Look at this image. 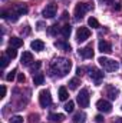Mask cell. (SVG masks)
I'll return each mask as SVG.
<instances>
[{"instance_id": "e0dca14e", "label": "cell", "mask_w": 122, "mask_h": 123, "mask_svg": "<svg viewBox=\"0 0 122 123\" xmlns=\"http://www.w3.org/2000/svg\"><path fill=\"white\" fill-rule=\"evenodd\" d=\"M10 46L14 47V49L22 47V46H23V40L19 39V37H12V39H10Z\"/></svg>"}, {"instance_id": "5b68a950", "label": "cell", "mask_w": 122, "mask_h": 123, "mask_svg": "<svg viewBox=\"0 0 122 123\" xmlns=\"http://www.w3.org/2000/svg\"><path fill=\"white\" fill-rule=\"evenodd\" d=\"M39 102H40V106L42 107H47L52 105V96L47 90H42L39 93Z\"/></svg>"}, {"instance_id": "7402d4cb", "label": "cell", "mask_w": 122, "mask_h": 123, "mask_svg": "<svg viewBox=\"0 0 122 123\" xmlns=\"http://www.w3.org/2000/svg\"><path fill=\"white\" fill-rule=\"evenodd\" d=\"M88 25H89V27H92V29H98L99 27V22L95 17H89L88 19Z\"/></svg>"}, {"instance_id": "ac0fdd59", "label": "cell", "mask_w": 122, "mask_h": 123, "mask_svg": "<svg viewBox=\"0 0 122 123\" xmlns=\"http://www.w3.org/2000/svg\"><path fill=\"white\" fill-rule=\"evenodd\" d=\"M85 119H86V115H85L83 112H79V113H76V115L73 116V122L75 123H83Z\"/></svg>"}, {"instance_id": "f1b7e54d", "label": "cell", "mask_w": 122, "mask_h": 123, "mask_svg": "<svg viewBox=\"0 0 122 123\" xmlns=\"http://www.w3.org/2000/svg\"><path fill=\"white\" fill-rule=\"evenodd\" d=\"M10 123H23V117L22 116H13L10 119Z\"/></svg>"}, {"instance_id": "4fadbf2b", "label": "cell", "mask_w": 122, "mask_h": 123, "mask_svg": "<svg viewBox=\"0 0 122 123\" xmlns=\"http://www.w3.org/2000/svg\"><path fill=\"white\" fill-rule=\"evenodd\" d=\"M30 47H32V50H34V52H42L45 49V43L42 40H33L30 43Z\"/></svg>"}, {"instance_id": "3957f363", "label": "cell", "mask_w": 122, "mask_h": 123, "mask_svg": "<svg viewBox=\"0 0 122 123\" xmlns=\"http://www.w3.org/2000/svg\"><path fill=\"white\" fill-rule=\"evenodd\" d=\"M91 9H93L92 4H88V3H78L76 7H75V17H76L78 20L82 19V17L85 16V13H86L88 10H91Z\"/></svg>"}, {"instance_id": "d6a6232c", "label": "cell", "mask_w": 122, "mask_h": 123, "mask_svg": "<svg viewBox=\"0 0 122 123\" xmlns=\"http://www.w3.org/2000/svg\"><path fill=\"white\" fill-rule=\"evenodd\" d=\"M4 96H6V87H4V86H1V93H0V97L3 99Z\"/></svg>"}, {"instance_id": "7c38bea8", "label": "cell", "mask_w": 122, "mask_h": 123, "mask_svg": "<svg viewBox=\"0 0 122 123\" xmlns=\"http://www.w3.org/2000/svg\"><path fill=\"white\" fill-rule=\"evenodd\" d=\"M118 94H119V90L115 89L114 86H108V87H106V96H108L111 100H115V99L118 97Z\"/></svg>"}, {"instance_id": "4dcf8cb0", "label": "cell", "mask_w": 122, "mask_h": 123, "mask_svg": "<svg viewBox=\"0 0 122 123\" xmlns=\"http://www.w3.org/2000/svg\"><path fill=\"white\" fill-rule=\"evenodd\" d=\"M95 122H96V123H102V122H103V116H102V115L95 116Z\"/></svg>"}, {"instance_id": "ffe728a7", "label": "cell", "mask_w": 122, "mask_h": 123, "mask_svg": "<svg viewBox=\"0 0 122 123\" xmlns=\"http://www.w3.org/2000/svg\"><path fill=\"white\" fill-rule=\"evenodd\" d=\"M70 31H72V29H70L69 25H65V26L61 29V33H62L63 37H69V36H70Z\"/></svg>"}, {"instance_id": "9c48e42d", "label": "cell", "mask_w": 122, "mask_h": 123, "mask_svg": "<svg viewBox=\"0 0 122 123\" xmlns=\"http://www.w3.org/2000/svg\"><path fill=\"white\" fill-rule=\"evenodd\" d=\"M98 50H99L101 53H105V55H109V53L112 52V46H111V43H109V42H105V40H101V42H99V44H98Z\"/></svg>"}, {"instance_id": "e575fe53", "label": "cell", "mask_w": 122, "mask_h": 123, "mask_svg": "<svg viewBox=\"0 0 122 123\" xmlns=\"http://www.w3.org/2000/svg\"><path fill=\"white\" fill-rule=\"evenodd\" d=\"M37 29H39V30H42V29H43V23H42V22H39V23H37Z\"/></svg>"}, {"instance_id": "d6986e66", "label": "cell", "mask_w": 122, "mask_h": 123, "mask_svg": "<svg viewBox=\"0 0 122 123\" xmlns=\"http://www.w3.org/2000/svg\"><path fill=\"white\" fill-rule=\"evenodd\" d=\"M68 97H69V93L66 90V87H59V99L61 100H68Z\"/></svg>"}, {"instance_id": "5bb4252c", "label": "cell", "mask_w": 122, "mask_h": 123, "mask_svg": "<svg viewBox=\"0 0 122 123\" xmlns=\"http://www.w3.org/2000/svg\"><path fill=\"white\" fill-rule=\"evenodd\" d=\"M32 62H33V55L30 52H23V55H22V64L29 66Z\"/></svg>"}, {"instance_id": "6da1fadb", "label": "cell", "mask_w": 122, "mask_h": 123, "mask_svg": "<svg viewBox=\"0 0 122 123\" xmlns=\"http://www.w3.org/2000/svg\"><path fill=\"white\" fill-rule=\"evenodd\" d=\"M70 67H72L70 60H68V59H65V57H58V59H55V60L52 62V64H50V69H52L53 74L61 76V77L66 76V74L69 73Z\"/></svg>"}, {"instance_id": "2e32d148", "label": "cell", "mask_w": 122, "mask_h": 123, "mask_svg": "<svg viewBox=\"0 0 122 123\" xmlns=\"http://www.w3.org/2000/svg\"><path fill=\"white\" fill-rule=\"evenodd\" d=\"M49 119L52 120V122H56V123H61L65 120V116L61 115V113H50L49 115Z\"/></svg>"}, {"instance_id": "277c9868", "label": "cell", "mask_w": 122, "mask_h": 123, "mask_svg": "<svg viewBox=\"0 0 122 123\" xmlns=\"http://www.w3.org/2000/svg\"><path fill=\"white\" fill-rule=\"evenodd\" d=\"M76 102L79 103L81 107H88L89 106V92L88 89H82L79 94L76 96Z\"/></svg>"}, {"instance_id": "cb8c5ba5", "label": "cell", "mask_w": 122, "mask_h": 123, "mask_svg": "<svg viewBox=\"0 0 122 123\" xmlns=\"http://www.w3.org/2000/svg\"><path fill=\"white\" fill-rule=\"evenodd\" d=\"M73 107H75V102H73V100H69V102L65 105V110H66L68 113L73 112Z\"/></svg>"}, {"instance_id": "836d02e7", "label": "cell", "mask_w": 122, "mask_h": 123, "mask_svg": "<svg viewBox=\"0 0 122 123\" xmlns=\"http://www.w3.org/2000/svg\"><path fill=\"white\" fill-rule=\"evenodd\" d=\"M83 67H78V70H76V73H78V76H81V74H83Z\"/></svg>"}, {"instance_id": "d590c367", "label": "cell", "mask_w": 122, "mask_h": 123, "mask_svg": "<svg viewBox=\"0 0 122 123\" xmlns=\"http://www.w3.org/2000/svg\"><path fill=\"white\" fill-rule=\"evenodd\" d=\"M115 123H122V117H116V120H115Z\"/></svg>"}, {"instance_id": "8fae6325", "label": "cell", "mask_w": 122, "mask_h": 123, "mask_svg": "<svg viewBox=\"0 0 122 123\" xmlns=\"http://www.w3.org/2000/svg\"><path fill=\"white\" fill-rule=\"evenodd\" d=\"M79 55H81L83 59H91V57H93V49H92V44L86 46V47H83V49H81V50H79Z\"/></svg>"}, {"instance_id": "8992f818", "label": "cell", "mask_w": 122, "mask_h": 123, "mask_svg": "<svg viewBox=\"0 0 122 123\" xmlns=\"http://www.w3.org/2000/svg\"><path fill=\"white\" fill-rule=\"evenodd\" d=\"M91 37V30L88 27H79L76 31V40L81 43V42H85Z\"/></svg>"}, {"instance_id": "9a60e30c", "label": "cell", "mask_w": 122, "mask_h": 123, "mask_svg": "<svg viewBox=\"0 0 122 123\" xmlns=\"http://www.w3.org/2000/svg\"><path fill=\"white\" fill-rule=\"evenodd\" d=\"M43 82H45V76H43L42 73H36V74H33V83H34L36 86L43 85Z\"/></svg>"}, {"instance_id": "83f0119b", "label": "cell", "mask_w": 122, "mask_h": 123, "mask_svg": "<svg viewBox=\"0 0 122 123\" xmlns=\"http://www.w3.org/2000/svg\"><path fill=\"white\" fill-rule=\"evenodd\" d=\"M9 59H10L9 56H1L0 62H1V67H3V69H4V67H6V66L9 64Z\"/></svg>"}, {"instance_id": "f546056e", "label": "cell", "mask_w": 122, "mask_h": 123, "mask_svg": "<svg viewBox=\"0 0 122 123\" xmlns=\"http://www.w3.org/2000/svg\"><path fill=\"white\" fill-rule=\"evenodd\" d=\"M56 31H58V26H50V29H49V34H56Z\"/></svg>"}, {"instance_id": "ba28073f", "label": "cell", "mask_w": 122, "mask_h": 123, "mask_svg": "<svg viewBox=\"0 0 122 123\" xmlns=\"http://www.w3.org/2000/svg\"><path fill=\"white\" fill-rule=\"evenodd\" d=\"M56 4L55 3H49V4H46V7H45V10H43V16L45 17H47V19H52V17H55L56 16Z\"/></svg>"}, {"instance_id": "7a4b0ae2", "label": "cell", "mask_w": 122, "mask_h": 123, "mask_svg": "<svg viewBox=\"0 0 122 123\" xmlns=\"http://www.w3.org/2000/svg\"><path fill=\"white\" fill-rule=\"evenodd\" d=\"M99 62V64L105 69V70H108V72H115V70H118L119 69V63L115 60H112V59H108V57H99L98 59Z\"/></svg>"}, {"instance_id": "1f68e13d", "label": "cell", "mask_w": 122, "mask_h": 123, "mask_svg": "<svg viewBox=\"0 0 122 123\" xmlns=\"http://www.w3.org/2000/svg\"><path fill=\"white\" fill-rule=\"evenodd\" d=\"M25 79H26V77H25V74H23V73H20V74L17 76V82H19V83H23V82H25Z\"/></svg>"}, {"instance_id": "d4e9b609", "label": "cell", "mask_w": 122, "mask_h": 123, "mask_svg": "<svg viewBox=\"0 0 122 123\" xmlns=\"http://www.w3.org/2000/svg\"><path fill=\"white\" fill-rule=\"evenodd\" d=\"M55 46H56V47H59V49H63V50H70V46H69V44H66V43H62V42H56V43H55Z\"/></svg>"}, {"instance_id": "4316f807", "label": "cell", "mask_w": 122, "mask_h": 123, "mask_svg": "<svg viewBox=\"0 0 122 123\" xmlns=\"http://www.w3.org/2000/svg\"><path fill=\"white\" fill-rule=\"evenodd\" d=\"M40 66H42V63H40V62H36L34 64H32V66H30V70L33 72V74H34V72H37V70L40 69Z\"/></svg>"}, {"instance_id": "484cf974", "label": "cell", "mask_w": 122, "mask_h": 123, "mask_svg": "<svg viewBox=\"0 0 122 123\" xmlns=\"http://www.w3.org/2000/svg\"><path fill=\"white\" fill-rule=\"evenodd\" d=\"M16 73H17V70H16V69H13V70H12V72H10L7 76H6V80H7V82H13V80H14V76H16Z\"/></svg>"}, {"instance_id": "52a82bcc", "label": "cell", "mask_w": 122, "mask_h": 123, "mask_svg": "<svg viewBox=\"0 0 122 123\" xmlns=\"http://www.w3.org/2000/svg\"><path fill=\"white\" fill-rule=\"evenodd\" d=\"M96 107H98V110L102 112V113H109V112L112 110V105H111L108 100H105V99L98 100V102H96Z\"/></svg>"}, {"instance_id": "30bf717a", "label": "cell", "mask_w": 122, "mask_h": 123, "mask_svg": "<svg viewBox=\"0 0 122 123\" xmlns=\"http://www.w3.org/2000/svg\"><path fill=\"white\" fill-rule=\"evenodd\" d=\"M89 76H91V79L96 83V85H99L101 80L103 79V73H102L101 70H98V69H92L91 73H89Z\"/></svg>"}, {"instance_id": "44dd1931", "label": "cell", "mask_w": 122, "mask_h": 123, "mask_svg": "<svg viewBox=\"0 0 122 123\" xmlns=\"http://www.w3.org/2000/svg\"><path fill=\"white\" fill-rule=\"evenodd\" d=\"M81 85V80L78 79V77H75V79H72L70 82H69V87L72 89V90H75V89H78V86Z\"/></svg>"}, {"instance_id": "603a6c76", "label": "cell", "mask_w": 122, "mask_h": 123, "mask_svg": "<svg viewBox=\"0 0 122 123\" xmlns=\"http://www.w3.org/2000/svg\"><path fill=\"white\" fill-rule=\"evenodd\" d=\"M6 55H7L10 59H14V57H16V55H17V52H16V49H14V47H12V46H10V47L6 50Z\"/></svg>"}]
</instances>
